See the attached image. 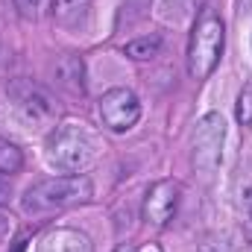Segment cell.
I'll list each match as a JSON object with an SVG mask.
<instances>
[{"instance_id":"cell-1","label":"cell","mask_w":252,"mask_h":252,"mask_svg":"<svg viewBox=\"0 0 252 252\" xmlns=\"http://www.w3.org/2000/svg\"><path fill=\"white\" fill-rule=\"evenodd\" d=\"M100 156L97 135L82 124H62L47 135L44 158L56 173H82Z\"/></svg>"},{"instance_id":"cell-2","label":"cell","mask_w":252,"mask_h":252,"mask_svg":"<svg viewBox=\"0 0 252 252\" xmlns=\"http://www.w3.org/2000/svg\"><path fill=\"white\" fill-rule=\"evenodd\" d=\"M94 199V185L88 176L82 173H67V176H53V179H41L35 185H30L21 208L27 214H53V211H64L73 205H85Z\"/></svg>"},{"instance_id":"cell-3","label":"cell","mask_w":252,"mask_h":252,"mask_svg":"<svg viewBox=\"0 0 252 252\" xmlns=\"http://www.w3.org/2000/svg\"><path fill=\"white\" fill-rule=\"evenodd\" d=\"M223 44H226V27L211 9H205L190 32L188 44V73L193 79H205L217 67L223 56Z\"/></svg>"},{"instance_id":"cell-4","label":"cell","mask_w":252,"mask_h":252,"mask_svg":"<svg viewBox=\"0 0 252 252\" xmlns=\"http://www.w3.org/2000/svg\"><path fill=\"white\" fill-rule=\"evenodd\" d=\"M6 94H9V103H12L15 115L21 118V124L27 126V129H44V126L53 124L56 115H59L56 100H53L44 88H38V85H32V82L15 79V82L6 88Z\"/></svg>"},{"instance_id":"cell-5","label":"cell","mask_w":252,"mask_h":252,"mask_svg":"<svg viewBox=\"0 0 252 252\" xmlns=\"http://www.w3.org/2000/svg\"><path fill=\"white\" fill-rule=\"evenodd\" d=\"M223 144H226V121L220 112H205L196 129H193V150H190V161L199 173H214L223 161Z\"/></svg>"},{"instance_id":"cell-6","label":"cell","mask_w":252,"mask_h":252,"mask_svg":"<svg viewBox=\"0 0 252 252\" xmlns=\"http://www.w3.org/2000/svg\"><path fill=\"white\" fill-rule=\"evenodd\" d=\"M97 112H100L103 126H109L112 132H129L141 121V103H138L135 91H129V88H109L100 97Z\"/></svg>"},{"instance_id":"cell-7","label":"cell","mask_w":252,"mask_h":252,"mask_svg":"<svg viewBox=\"0 0 252 252\" xmlns=\"http://www.w3.org/2000/svg\"><path fill=\"white\" fill-rule=\"evenodd\" d=\"M179 208V185L173 179H161L144 196V220L153 226H167Z\"/></svg>"},{"instance_id":"cell-8","label":"cell","mask_w":252,"mask_h":252,"mask_svg":"<svg viewBox=\"0 0 252 252\" xmlns=\"http://www.w3.org/2000/svg\"><path fill=\"white\" fill-rule=\"evenodd\" d=\"M53 21L64 32L82 35L91 24V0H53Z\"/></svg>"},{"instance_id":"cell-9","label":"cell","mask_w":252,"mask_h":252,"mask_svg":"<svg viewBox=\"0 0 252 252\" xmlns=\"http://www.w3.org/2000/svg\"><path fill=\"white\" fill-rule=\"evenodd\" d=\"M38 252H94L91 238L79 229H53L41 238Z\"/></svg>"},{"instance_id":"cell-10","label":"cell","mask_w":252,"mask_h":252,"mask_svg":"<svg viewBox=\"0 0 252 252\" xmlns=\"http://www.w3.org/2000/svg\"><path fill=\"white\" fill-rule=\"evenodd\" d=\"M158 50H161V38H158V35L135 38V41H129V44L124 47V53L129 56V59H135V62H147V59L158 56Z\"/></svg>"},{"instance_id":"cell-11","label":"cell","mask_w":252,"mask_h":252,"mask_svg":"<svg viewBox=\"0 0 252 252\" xmlns=\"http://www.w3.org/2000/svg\"><path fill=\"white\" fill-rule=\"evenodd\" d=\"M56 76H59V82L67 85L70 91H79L82 94V62L79 59H73V56L62 59L59 67H56Z\"/></svg>"},{"instance_id":"cell-12","label":"cell","mask_w":252,"mask_h":252,"mask_svg":"<svg viewBox=\"0 0 252 252\" xmlns=\"http://www.w3.org/2000/svg\"><path fill=\"white\" fill-rule=\"evenodd\" d=\"M235 250H238V235L235 232H211L199 244V252H235Z\"/></svg>"},{"instance_id":"cell-13","label":"cell","mask_w":252,"mask_h":252,"mask_svg":"<svg viewBox=\"0 0 252 252\" xmlns=\"http://www.w3.org/2000/svg\"><path fill=\"white\" fill-rule=\"evenodd\" d=\"M24 167V156L15 144L0 141V173H18Z\"/></svg>"},{"instance_id":"cell-14","label":"cell","mask_w":252,"mask_h":252,"mask_svg":"<svg viewBox=\"0 0 252 252\" xmlns=\"http://www.w3.org/2000/svg\"><path fill=\"white\" fill-rule=\"evenodd\" d=\"M235 118H238V124H241V126H250L252 124V79L241 88V94H238Z\"/></svg>"},{"instance_id":"cell-15","label":"cell","mask_w":252,"mask_h":252,"mask_svg":"<svg viewBox=\"0 0 252 252\" xmlns=\"http://www.w3.org/2000/svg\"><path fill=\"white\" fill-rule=\"evenodd\" d=\"M12 3H15V9H18L24 18L35 21V18H41V12L47 9V3H50V0H12Z\"/></svg>"},{"instance_id":"cell-16","label":"cell","mask_w":252,"mask_h":252,"mask_svg":"<svg viewBox=\"0 0 252 252\" xmlns=\"http://www.w3.org/2000/svg\"><path fill=\"white\" fill-rule=\"evenodd\" d=\"M9 199H12V182L6 173H0V208L9 205Z\"/></svg>"},{"instance_id":"cell-17","label":"cell","mask_w":252,"mask_h":252,"mask_svg":"<svg viewBox=\"0 0 252 252\" xmlns=\"http://www.w3.org/2000/svg\"><path fill=\"white\" fill-rule=\"evenodd\" d=\"M9 229H12V217H6V214H0V241L9 235Z\"/></svg>"},{"instance_id":"cell-18","label":"cell","mask_w":252,"mask_h":252,"mask_svg":"<svg viewBox=\"0 0 252 252\" xmlns=\"http://www.w3.org/2000/svg\"><path fill=\"white\" fill-rule=\"evenodd\" d=\"M115 252H138V250H135L132 244H121V247H118V250H115Z\"/></svg>"},{"instance_id":"cell-19","label":"cell","mask_w":252,"mask_h":252,"mask_svg":"<svg viewBox=\"0 0 252 252\" xmlns=\"http://www.w3.org/2000/svg\"><path fill=\"white\" fill-rule=\"evenodd\" d=\"M250 217H252V205H250Z\"/></svg>"}]
</instances>
